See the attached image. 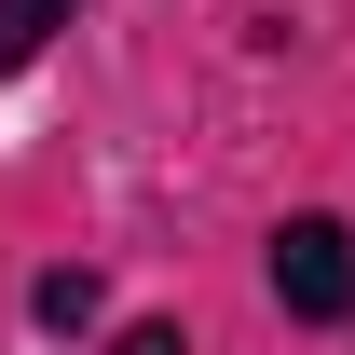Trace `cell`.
I'll return each mask as SVG.
<instances>
[{"mask_svg": "<svg viewBox=\"0 0 355 355\" xmlns=\"http://www.w3.org/2000/svg\"><path fill=\"white\" fill-rule=\"evenodd\" d=\"M273 301L301 314V328H342L355 314V232L342 219H287L273 232Z\"/></svg>", "mask_w": 355, "mask_h": 355, "instance_id": "6da1fadb", "label": "cell"}, {"mask_svg": "<svg viewBox=\"0 0 355 355\" xmlns=\"http://www.w3.org/2000/svg\"><path fill=\"white\" fill-rule=\"evenodd\" d=\"M69 14H83V0H0V83H14V69H28V55H42Z\"/></svg>", "mask_w": 355, "mask_h": 355, "instance_id": "7a4b0ae2", "label": "cell"}, {"mask_svg": "<svg viewBox=\"0 0 355 355\" xmlns=\"http://www.w3.org/2000/svg\"><path fill=\"white\" fill-rule=\"evenodd\" d=\"M28 314H42V328H96V273H42Z\"/></svg>", "mask_w": 355, "mask_h": 355, "instance_id": "3957f363", "label": "cell"}, {"mask_svg": "<svg viewBox=\"0 0 355 355\" xmlns=\"http://www.w3.org/2000/svg\"><path fill=\"white\" fill-rule=\"evenodd\" d=\"M110 355H191V342H178V314H137V328H123Z\"/></svg>", "mask_w": 355, "mask_h": 355, "instance_id": "277c9868", "label": "cell"}]
</instances>
